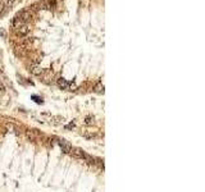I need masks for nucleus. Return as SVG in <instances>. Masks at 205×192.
Listing matches in <instances>:
<instances>
[{
    "label": "nucleus",
    "instance_id": "nucleus-1",
    "mask_svg": "<svg viewBox=\"0 0 205 192\" xmlns=\"http://www.w3.org/2000/svg\"><path fill=\"white\" fill-rule=\"evenodd\" d=\"M29 18H31V12H29V10H22V12H19L16 17H14L13 23H12V25H13L14 28H18L19 26L26 25V23L28 22Z\"/></svg>",
    "mask_w": 205,
    "mask_h": 192
},
{
    "label": "nucleus",
    "instance_id": "nucleus-2",
    "mask_svg": "<svg viewBox=\"0 0 205 192\" xmlns=\"http://www.w3.org/2000/svg\"><path fill=\"white\" fill-rule=\"evenodd\" d=\"M71 154H72L73 158H76V159H84V160H87V161H93V158H91L90 155H87V154L82 149H80V147H75V149L72 147Z\"/></svg>",
    "mask_w": 205,
    "mask_h": 192
},
{
    "label": "nucleus",
    "instance_id": "nucleus-3",
    "mask_svg": "<svg viewBox=\"0 0 205 192\" xmlns=\"http://www.w3.org/2000/svg\"><path fill=\"white\" fill-rule=\"evenodd\" d=\"M58 143H59V146L62 147V151H64L65 154H69L71 152V150H72V145L68 142L67 140L60 138V140H58Z\"/></svg>",
    "mask_w": 205,
    "mask_h": 192
},
{
    "label": "nucleus",
    "instance_id": "nucleus-4",
    "mask_svg": "<svg viewBox=\"0 0 205 192\" xmlns=\"http://www.w3.org/2000/svg\"><path fill=\"white\" fill-rule=\"evenodd\" d=\"M29 29H31V27L26 23V25H23V26H19L18 28H16V32H17V35L18 36H26V35L29 32Z\"/></svg>",
    "mask_w": 205,
    "mask_h": 192
},
{
    "label": "nucleus",
    "instance_id": "nucleus-5",
    "mask_svg": "<svg viewBox=\"0 0 205 192\" xmlns=\"http://www.w3.org/2000/svg\"><path fill=\"white\" fill-rule=\"evenodd\" d=\"M29 72H31L34 76H41L44 72V69L38 66V64H32V66L29 67Z\"/></svg>",
    "mask_w": 205,
    "mask_h": 192
},
{
    "label": "nucleus",
    "instance_id": "nucleus-6",
    "mask_svg": "<svg viewBox=\"0 0 205 192\" xmlns=\"http://www.w3.org/2000/svg\"><path fill=\"white\" fill-rule=\"evenodd\" d=\"M56 83H58L59 88H62V90H68V87H69V82L64 78H59L58 81H56Z\"/></svg>",
    "mask_w": 205,
    "mask_h": 192
},
{
    "label": "nucleus",
    "instance_id": "nucleus-7",
    "mask_svg": "<svg viewBox=\"0 0 205 192\" xmlns=\"http://www.w3.org/2000/svg\"><path fill=\"white\" fill-rule=\"evenodd\" d=\"M94 91H95V92H96V94H103V92H104V85H103L101 82L99 81L96 85H95Z\"/></svg>",
    "mask_w": 205,
    "mask_h": 192
},
{
    "label": "nucleus",
    "instance_id": "nucleus-8",
    "mask_svg": "<svg viewBox=\"0 0 205 192\" xmlns=\"http://www.w3.org/2000/svg\"><path fill=\"white\" fill-rule=\"evenodd\" d=\"M26 136H27V137H28L31 141H35V140H36V136H35L34 131H26Z\"/></svg>",
    "mask_w": 205,
    "mask_h": 192
},
{
    "label": "nucleus",
    "instance_id": "nucleus-9",
    "mask_svg": "<svg viewBox=\"0 0 205 192\" xmlns=\"http://www.w3.org/2000/svg\"><path fill=\"white\" fill-rule=\"evenodd\" d=\"M31 99L34 100L35 102H37V104H43V102H44V101H43V99H41V97H38V96H36V95H32V96H31Z\"/></svg>",
    "mask_w": 205,
    "mask_h": 192
},
{
    "label": "nucleus",
    "instance_id": "nucleus-10",
    "mask_svg": "<svg viewBox=\"0 0 205 192\" xmlns=\"http://www.w3.org/2000/svg\"><path fill=\"white\" fill-rule=\"evenodd\" d=\"M68 90H69V91L76 90V85H75V83H69V87H68Z\"/></svg>",
    "mask_w": 205,
    "mask_h": 192
},
{
    "label": "nucleus",
    "instance_id": "nucleus-11",
    "mask_svg": "<svg viewBox=\"0 0 205 192\" xmlns=\"http://www.w3.org/2000/svg\"><path fill=\"white\" fill-rule=\"evenodd\" d=\"M3 10H4V3L3 0H0V13H3Z\"/></svg>",
    "mask_w": 205,
    "mask_h": 192
},
{
    "label": "nucleus",
    "instance_id": "nucleus-12",
    "mask_svg": "<svg viewBox=\"0 0 205 192\" xmlns=\"http://www.w3.org/2000/svg\"><path fill=\"white\" fill-rule=\"evenodd\" d=\"M14 1H16V0H5V4H7V5H12Z\"/></svg>",
    "mask_w": 205,
    "mask_h": 192
},
{
    "label": "nucleus",
    "instance_id": "nucleus-13",
    "mask_svg": "<svg viewBox=\"0 0 205 192\" xmlns=\"http://www.w3.org/2000/svg\"><path fill=\"white\" fill-rule=\"evenodd\" d=\"M73 127H75V123H69V124L65 127V128H67V129H71V128H73Z\"/></svg>",
    "mask_w": 205,
    "mask_h": 192
},
{
    "label": "nucleus",
    "instance_id": "nucleus-14",
    "mask_svg": "<svg viewBox=\"0 0 205 192\" xmlns=\"http://www.w3.org/2000/svg\"><path fill=\"white\" fill-rule=\"evenodd\" d=\"M0 36H1V37H4V36H5V31H4L3 28H0Z\"/></svg>",
    "mask_w": 205,
    "mask_h": 192
},
{
    "label": "nucleus",
    "instance_id": "nucleus-15",
    "mask_svg": "<svg viewBox=\"0 0 205 192\" xmlns=\"http://www.w3.org/2000/svg\"><path fill=\"white\" fill-rule=\"evenodd\" d=\"M91 123H93L91 118H86V124H91Z\"/></svg>",
    "mask_w": 205,
    "mask_h": 192
},
{
    "label": "nucleus",
    "instance_id": "nucleus-16",
    "mask_svg": "<svg viewBox=\"0 0 205 192\" xmlns=\"http://www.w3.org/2000/svg\"><path fill=\"white\" fill-rule=\"evenodd\" d=\"M0 91H1V92H3V91H4V86H3L1 83H0Z\"/></svg>",
    "mask_w": 205,
    "mask_h": 192
},
{
    "label": "nucleus",
    "instance_id": "nucleus-17",
    "mask_svg": "<svg viewBox=\"0 0 205 192\" xmlns=\"http://www.w3.org/2000/svg\"><path fill=\"white\" fill-rule=\"evenodd\" d=\"M0 72H1V70H0Z\"/></svg>",
    "mask_w": 205,
    "mask_h": 192
}]
</instances>
